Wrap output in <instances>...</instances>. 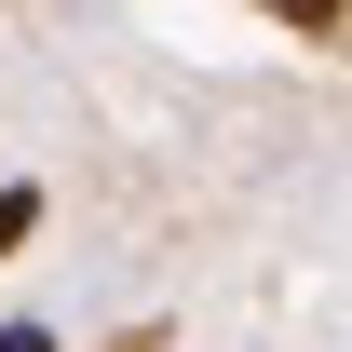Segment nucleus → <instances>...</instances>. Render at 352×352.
<instances>
[{
    "label": "nucleus",
    "mask_w": 352,
    "mask_h": 352,
    "mask_svg": "<svg viewBox=\"0 0 352 352\" xmlns=\"http://www.w3.org/2000/svg\"><path fill=\"white\" fill-rule=\"evenodd\" d=\"M14 230H28V190H0V244H14Z\"/></svg>",
    "instance_id": "f257e3e1"
},
{
    "label": "nucleus",
    "mask_w": 352,
    "mask_h": 352,
    "mask_svg": "<svg viewBox=\"0 0 352 352\" xmlns=\"http://www.w3.org/2000/svg\"><path fill=\"white\" fill-rule=\"evenodd\" d=\"M0 352H54V339H41V325H0Z\"/></svg>",
    "instance_id": "f03ea898"
},
{
    "label": "nucleus",
    "mask_w": 352,
    "mask_h": 352,
    "mask_svg": "<svg viewBox=\"0 0 352 352\" xmlns=\"http://www.w3.org/2000/svg\"><path fill=\"white\" fill-rule=\"evenodd\" d=\"M285 14H311V28H325V14H339V0H285Z\"/></svg>",
    "instance_id": "7ed1b4c3"
}]
</instances>
